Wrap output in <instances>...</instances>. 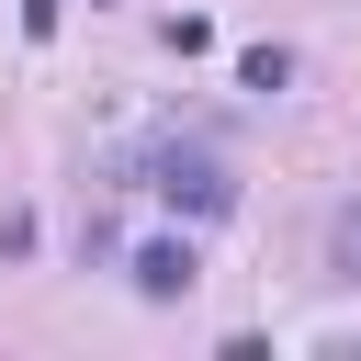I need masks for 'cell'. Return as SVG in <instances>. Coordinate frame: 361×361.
Wrapping results in <instances>:
<instances>
[{"instance_id": "7a4b0ae2", "label": "cell", "mask_w": 361, "mask_h": 361, "mask_svg": "<svg viewBox=\"0 0 361 361\" xmlns=\"http://www.w3.org/2000/svg\"><path fill=\"white\" fill-rule=\"evenodd\" d=\"M192 282H203L192 237H158V248H135V293H147V305H169V293H192Z\"/></svg>"}, {"instance_id": "3957f363", "label": "cell", "mask_w": 361, "mask_h": 361, "mask_svg": "<svg viewBox=\"0 0 361 361\" xmlns=\"http://www.w3.org/2000/svg\"><path fill=\"white\" fill-rule=\"evenodd\" d=\"M237 79H248V90H282V79H293V56H282V45H248V56H237Z\"/></svg>"}, {"instance_id": "6da1fadb", "label": "cell", "mask_w": 361, "mask_h": 361, "mask_svg": "<svg viewBox=\"0 0 361 361\" xmlns=\"http://www.w3.org/2000/svg\"><path fill=\"white\" fill-rule=\"evenodd\" d=\"M158 192H169V203H192V214H226V203H237V180H226L203 147H158Z\"/></svg>"}]
</instances>
